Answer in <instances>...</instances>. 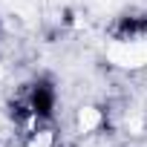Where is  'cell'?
Returning a JSON list of instances; mask_svg holds the SVG:
<instances>
[{"label":"cell","mask_w":147,"mask_h":147,"mask_svg":"<svg viewBox=\"0 0 147 147\" xmlns=\"http://www.w3.org/2000/svg\"><path fill=\"white\" fill-rule=\"evenodd\" d=\"M26 104H29V110L35 113L38 121H40V118H49L52 110H55V90H52V84H49V81H38V84L29 90Z\"/></svg>","instance_id":"1"}]
</instances>
